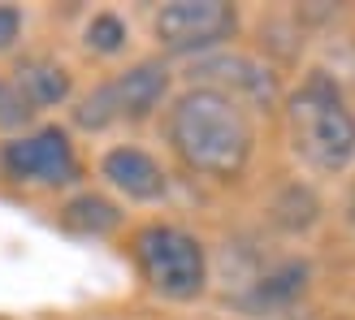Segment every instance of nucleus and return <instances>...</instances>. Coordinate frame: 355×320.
I'll return each instance as SVG.
<instances>
[{
	"label": "nucleus",
	"mask_w": 355,
	"mask_h": 320,
	"mask_svg": "<svg viewBox=\"0 0 355 320\" xmlns=\"http://www.w3.org/2000/svg\"><path fill=\"white\" fill-rule=\"evenodd\" d=\"M165 134L187 169L221 177V182L239 177L256 152V126L247 104L212 91V87H191L173 100Z\"/></svg>",
	"instance_id": "f257e3e1"
},
{
	"label": "nucleus",
	"mask_w": 355,
	"mask_h": 320,
	"mask_svg": "<svg viewBox=\"0 0 355 320\" xmlns=\"http://www.w3.org/2000/svg\"><path fill=\"white\" fill-rule=\"evenodd\" d=\"M291 143L316 173H343L355 160V113L329 74H308L286 100Z\"/></svg>",
	"instance_id": "f03ea898"
},
{
	"label": "nucleus",
	"mask_w": 355,
	"mask_h": 320,
	"mask_svg": "<svg viewBox=\"0 0 355 320\" xmlns=\"http://www.w3.org/2000/svg\"><path fill=\"white\" fill-rule=\"evenodd\" d=\"M135 264L152 294L169 303H191L208 286V256L195 234L178 225H144L135 234Z\"/></svg>",
	"instance_id": "7ed1b4c3"
},
{
	"label": "nucleus",
	"mask_w": 355,
	"mask_h": 320,
	"mask_svg": "<svg viewBox=\"0 0 355 320\" xmlns=\"http://www.w3.org/2000/svg\"><path fill=\"white\" fill-rule=\"evenodd\" d=\"M165 96H169V69L161 61H139L113 82L96 87L74 109V121L83 130H109L113 121H144L161 109Z\"/></svg>",
	"instance_id": "20e7f679"
},
{
	"label": "nucleus",
	"mask_w": 355,
	"mask_h": 320,
	"mask_svg": "<svg viewBox=\"0 0 355 320\" xmlns=\"http://www.w3.org/2000/svg\"><path fill=\"white\" fill-rule=\"evenodd\" d=\"M156 39L173 57H204V52L221 48L225 39H234L239 13L225 0H173L156 13Z\"/></svg>",
	"instance_id": "39448f33"
},
{
	"label": "nucleus",
	"mask_w": 355,
	"mask_h": 320,
	"mask_svg": "<svg viewBox=\"0 0 355 320\" xmlns=\"http://www.w3.org/2000/svg\"><path fill=\"white\" fill-rule=\"evenodd\" d=\"M0 169L13 182H35V186H74L78 182V160H74V148H69V134L57 126L9 139L0 148Z\"/></svg>",
	"instance_id": "423d86ee"
},
{
	"label": "nucleus",
	"mask_w": 355,
	"mask_h": 320,
	"mask_svg": "<svg viewBox=\"0 0 355 320\" xmlns=\"http://www.w3.org/2000/svg\"><path fill=\"white\" fill-rule=\"evenodd\" d=\"M200 87H212L230 100H239V91L252 104H277V74L269 65H260L256 57H239V52H217V57H200L191 69Z\"/></svg>",
	"instance_id": "0eeeda50"
},
{
	"label": "nucleus",
	"mask_w": 355,
	"mask_h": 320,
	"mask_svg": "<svg viewBox=\"0 0 355 320\" xmlns=\"http://www.w3.org/2000/svg\"><path fill=\"white\" fill-rule=\"evenodd\" d=\"M100 173L109 177L113 190H121L126 199H139V204H156V199H165V190H169L165 169L156 165L144 148H113V152H104Z\"/></svg>",
	"instance_id": "6e6552de"
},
{
	"label": "nucleus",
	"mask_w": 355,
	"mask_h": 320,
	"mask_svg": "<svg viewBox=\"0 0 355 320\" xmlns=\"http://www.w3.org/2000/svg\"><path fill=\"white\" fill-rule=\"evenodd\" d=\"M13 82H17V91L26 96V104L35 113L40 109H52V104H61L69 100V74H65V65L57 61H48V57H31L13 69Z\"/></svg>",
	"instance_id": "1a4fd4ad"
},
{
	"label": "nucleus",
	"mask_w": 355,
	"mask_h": 320,
	"mask_svg": "<svg viewBox=\"0 0 355 320\" xmlns=\"http://www.w3.org/2000/svg\"><path fill=\"white\" fill-rule=\"evenodd\" d=\"M308 277H312V269L304 260H282L256 281L243 303L247 308H286V303H295V299L308 290Z\"/></svg>",
	"instance_id": "9d476101"
},
{
	"label": "nucleus",
	"mask_w": 355,
	"mask_h": 320,
	"mask_svg": "<svg viewBox=\"0 0 355 320\" xmlns=\"http://www.w3.org/2000/svg\"><path fill=\"white\" fill-rule=\"evenodd\" d=\"M61 225L69 234H83V238H104L121 225V212H117L113 199L87 190V195H74V199L61 208Z\"/></svg>",
	"instance_id": "9b49d317"
},
{
	"label": "nucleus",
	"mask_w": 355,
	"mask_h": 320,
	"mask_svg": "<svg viewBox=\"0 0 355 320\" xmlns=\"http://www.w3.org/2000/svg\"><path fill=\"white\" fill-rule=\"evenodd\" d=\"M83 44L92 52H100V57H113V52L126 48V22L117 13H96L83 30Z\"/></svg>",
	"instance_id": "f8f14e48"
},
{
	"label": "nucleus",
	"mask_w": 355,
	"mask_h": 320,
	"mask_svg": "<svg viewBox=\"0 0 355 320\" xmlns=\"http://www.w3.org/2000/svg\"><path fill=\"white\" fill-rule=\"evenodd\" d=\"M35 117V109L26 104V96L17 91L13 78H0V130H22Z\"/></svg>",
	"instance_id": "ddd939ff"
},
{
	"label": "nucleus",
	"mask_w": 355,
	"mask_h": 320,
	"mask_svg": "<svg viewBox=\"0 0 355 320\" xmlns=\"http://www.w3.org/2000/svg\"><path fill=\"white\" fill-rule=\"evenodd\" d=\"M17 35H22V13L13 5H0V52L17 44Z\"/></svg>",
	"instance_id": "4468645a"
}]
</instances>
